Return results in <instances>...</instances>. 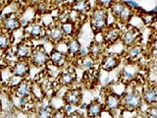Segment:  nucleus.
<instances>
[{
	"instance_id": "18",
	"label": "nucleus",
	"mask_w": 157,
	"mask_h": 118,
	"mask_svg": "<svg viewBox=\"0 0 157 118\" xmlns=\"http://www.w3.org/2000/svg\"><path fill=\"white\" fill-rule=\"evenodd\" d=\"M32 88L33 82L26 78L22 79L16 87L11 88V92L14 96H32Z\"/></svg>"
},
{
	"instance_id": "15",
	"label": "nucleus",
	"mask_w": 157,
	"mask_h": 118,
	"mask_svg": "<svg viewBox=\"0 0 157 118\" xmlns=\"http://www.w3.org/2000/svg\"><path fill=\"white\" fill-rule=\"evenodd\" d=\"M55 108L50 103V101L47 100L46 97L42 98L40 100L36 101L34 105V113L36 114V117L40 118H50L53 115V111Z\"/></svg>"
},
{
	"instance_id": "41",
	"label": "nucleus",
	"mask_w": 157,
	"mask_h": 118,
	"mask_svg": "<svg viewBox=\"0 0 157 118\" xmlns=\"http://www.w3.org/2000/svg\"><path fill=\"white\" fill-rule=\"evenodd\" d=\"M4 53H5V50H3V49L0 48V59L4 58Z\"/></svg>"
},
{
	"instance_id": "5",
	"label": "nucleus",
	"mask_w": 157,
	"mask_h": 118,
	"mask_svg": "<svg viewBox=\"0 0 157 118\" xmlns=\"http://www.w3.org/2000/svg\"><path fill=\"white\" fill-rule=\"evenodd\" d=\"M25 33L27 37L31 39H47L46 37V27L41 21H37L34 19L33 22L29 24V26L25 28Z\"/></svg>"
},
{
	"instance_id": "20",
	"label": "nucleus",
	"mask_w": 157,
	"mask_h": 118,
	"mask_svg": "<svg viewBox=\"0 0 157 118\" xmlns=\"http://www.w3.org/2000/svg\"><path fill=\"white\" fill-rule=\"evenodd\" d=\"M105 111L104 104L98 100H91L90 103H87L86 115L90 118H98L102 115V113Z\"/></svg>"
},
{
	"instance_id": "37",
	"label": "nucleus",
	"mask_w": 157,
	"mask_h": 118,
	"mask_svg": "<svg viewBox=\"0 0 157 118\" xmlns=\"http://www.w3.org/2000/svg\"><path fill=\"white\" fill-rule=\"evenodd\" d=\"M49 1H50L51 4L54 5V6H58V5H64L66 3L67 0H49Z\"/></svg>"
},
{
	"instance_id": "34",
	"label": "nucleus",
	"mask_w": 157,
	"mask_h": 118,
	"mask_svg": "<svg viewBox=\"0 0 157 118\" xmlns=\"http://www.w3.org/2000/svg\"><path fill=\"white\" fill-rule=\"evenodd\" d=\"M114 1L115 0H95V6H99L109 10L110 6Z\"/></svg>"
},
{
	"instance_id": "21",
	"label": "nucleus",
	"mask_w": 157,
	"mask_h": 118,
	"mask_svg": "<svg viewBox=\"0 0 157 118\" xmlns=\"http://www.w3.org/2000/svg\"><path fill=\"white\" fill-rule=\"evenodd\" d=\"M142 52H144V46L140 42L132 44V45L127 47L124 50L125 57L129 63H134V61L140 57Z\"/></svg>"
},
{
	"instance_id": "3",
	"label": "nucleus",
	"mask_w": 157,
	"mask_h": 118,
	"mask_svg": "<svg viewBox=\"0 0 157 118\" xmlns=\"http://www.w3.org/2000/svg\"><path fill=\"white\" fill-rule=\"evenodd\" d=\"M31 65L36 68H43L49 64V52L44 44H38L33 47L31 57L29 59Z\"/></svg>"
},
{
	"instance_id": "29",
	"label": "nucleus",
	"mask_w": 157,
	"mask_h": 118,
	"mask_svg": "<svg viewBox=\"0 0 157 118\" xmlns=\"http://www.w3.org/2000/svg\"><path fill=\"white\" fill-rule=\"evenodd\" d=\"M124 7H125V2L122 1V0H115V1L113 2V4L109 8V11L115 20H117L118 17L120 16V14L123 11Z\"/></svg>"
},
{
	"instance_id": "25",
	"label": "nucleus",
	"mask_w": 157,
	"mask_h": 118,
	"mask_svg": "<svg viewBox=\"0 0 157 118\" xmlns=\"http://www.w3.org/2000/svg\"><path fill=\"white\" fill-rule=\"evenodd\" d=\"M14 43V37L12 33L5 32L3 30L0 31V48L3 50H6L9 47H11Z\"/></svg>"
},
{
	"instance_id": "4",
	"label": "nucleus",
	"mask_w": 157,
	"mask_h": 118,
	"mask_svg": "<svg viewBox=\"0 0 157 118\" xmlns=\"http://www.w3.org/2000/svg\"><path fill=\"white\" fill-rule=\"evenodd\" d=\"M121 60H122V56L120 54H117L114 52L104 53L99 59V61H98L99 69L107 73H110L116 70L120 66Z\"/></svg>"
},
{
	"instance_id": "10",
	"label": "nucleus",
	"mask_w": 157,
	"mask_h": 118,
	"mask_svg": "<svg viewBox=\"0 0 157 118\" xmlns=\"http://www.w3.org/2000/svg\"><path fill=\"white\" fill-rule=\"evenodd\" d=\"M104 109L110 114H114L122 108L121 95L115 92H109L104 97Z\"/></svg>"
},
{
	"instance_id": "9",
	"label": "nucleus",
	"mask_w": 157,
	"mask_h": 118,
	"mask_svg": "<svg viewBox=\"0 0 157 118\" xmlns=\"http://www.w3.org/2000/svg\"><path fill=\"white\" fill-rule=\"evenodd\" d=\"M0 25H1V30L8 33H14L18 31L20 28H22L19 15L16 12H10L8 14H5Z\"/></svg>"
},
{
	"instance_id": "13",
	"label": "nucleus",
	"mask_w": 157,
	"mask_h": 118,
	"mask_svg": "<svg viewBox=\"0 0 157 118\" xmlns=\"http://www.w3.org/2000/svg\"><path fill=\"white\" fill-rule=\"evenodd\" d=\"M14 49H15V58L29 60L33 49L32 39L28 37L27 39H24V41L18 42L14 46Z\"/></svg>"
},
{
	"instance_id": "28",
	"label": "nucleus",
	"mask_w": 157,
	"mask_h": 118,
	"mask_svg": "<svg viewBox=\"0 0 157 118\" xmlns=\"http://www.w3.org/2000/svg\"><path fill=\"white\" fill-rule=\"evenodd\" d=\"M62 31L65 34L66 37H76V32H77V24L74 23L71 20L61 24Z\"/></svg>"
},
{
	"instance_id": "1",
	"label": "nucleus",
	"mask_w": 157,
	"mask_h": 118,
	"mask_svg": "<svg viewBox=\"0 0 157 118\" xmlns=\"http://www.w3.org/2000/svg\"><path fill=\"white\" fill-rule=\"evenodd\" d=\"M121 104L122 109L129 112H136L141 109L144 105V100L141 97V92H139L136 88L132 87V88L125 91L121 93Z\"/></svg>"
},
{
	"instance_id": "30",
	"label": "nucleus",
	"mask_w": 157,
	"mask_h": 118,
	"mask_svg": "<svg viewBox=\"0 0 157 118\" xmlns=\"http://www.w3.org/2000/svg\"><path fill=\"white\" fill-rule=\"evenodd\" d=\"M70 11H71V7L62 9L61 11L58 13L56 22L59 24H63V23L69 21V20H70Z\"/></svg>"
},
{
	"instance_id": "32",
	"label": "nucleus",
	"mask_w": 157,
	"mask_h": 118,
	"mask_svg": "<svg viewBox=\"0 0 157 118\" xmlns=\"http://www.w3.org/2000/svg\"><path fill=\"white\" fill-rule=\"evenodd\" d=\"M148 45H149L150 51L157 55V32L151 34L149 41H148Z\"/></svg>"
},
{
	"instance_id": "7",
	"label": "nucleus",
	"mask_w": 157,
	"mask_h": 118,
	"mask_svg": "<svg viewBox=\"0 0 157 118\" xmlns=\"http://www.w3.org/2000/svg\"><path fill=\"white\" fill-rule=\"evenodd\" d=\"M122 29L119 24H110L102 32V41L106 46H111L114 43L120 41Z\"/></svg>"
},
{
	"instance_id": "44",
	"label": "nucleus",
	"mask_w": 157,
	"mask_h": 118,
	"mask_svg": "<svg viewBox=\"0 0 157 118\" xmlns=\"http://www.w3.org/2000/svg\"><path fill=\"white\" fill-rule=\"evenodd\" d=\"M1 12H2V8H1V4H0V14H1Z\"/></svg>"
},
{
	"instance_id": "33",
	"label": "nucleus",
	"mask_w": 157,
	"mask_h": 118,
	"mask_svg": "<svg viewBox=\"0 0 157 118\" xmlns=\"http://www.w3.org/2000/svg\"><path fill=\"white\" fill-rule=\"evenodd\" d=\"M145 114L148 118H157V103L147 106Z\"/></svg>"
},
{
	"instance_id": "19",
	"label": "nucleus",
	"mask_w": 157,
	"mask_h": 118,
	"mask_svg": "<svg viewBox=\"0 0 157 118\" xmlns=\"http://www.w3.org/2000/svg\"><path fill=\"white\" fill-rule=\"evenodd\" d=\"M106 48H107V46L104 44V42L97 41V39H94V41H92L90 43V45L87 46L88 55L91 56L93 59H95V60L98 62L99 59L101 58V56L105 53Z\"/></svg>"
},
{
	"instance_id": "24",
	"label": "nucleus",
	"mask_w": 157,
	"mask_h": 118,
	"mask_svg": "<svg viewBox=\"0 0 157 118\" xmlns=\"http://www.w3.org/2000/svg\"><path fill=\"white\" fill-rule=\"evenodd\" d=\"M136 76V72L135 70H132V69H130L129 67L125 66L119 74V81H120V83L126 85V84H129L134 80Z\"/></svg>"
},
{
	"instance_id": "31",
	"label": "nucleus",
	"mask_w": 157,
	"mask_h": 118,
	"mask_svg": "<svg viewBox=\"0 0 157 118\" xmlns=\"http://www.w3.org/2000/svg\"><path fill=\"white\" fill-rule=\"evenodd\" d=\"M140 18L142 20V22H144L145 25H147V26H150V25H152V24H153L156 21L157 15L152 14L149 11H146L145 13L140 15Z\"/></svg>"
},
{
	"instance_id": "17",
	"label": "nucleus",
	"mask_w": 157,
	"mask_h": 118,
	"mask_svg": "<svg viewBox=\"0 0 157 118\" xmlns=\"http://www.w3.org/2000/svg\"><path fill=\"white\" fill-rule=\"evenodd\" d=\"M66 46V53L69 57V59H75L78 57V52L81 50L82 43L78 41V38L77 37H66V39L64 41Z\"/></svg>"
},
{
	"instance_id": "11",
	"label": "nucleus",
	"mask_w": 157,
	"mask_h": 118,
	"mask_svg": "<svg viewBox=\"0 0 157 118\" xmlns=\"http://www.w3.org/2000/svg\"><path fill=\"white\" fill-rule=\"evenodd\" d=\"M46 37L48 41L54 44H59L66 39L65 34L62 31L61 24L57 22H54L46 28Z\"/></svg>"
},
{
	"instance_id": "23",
	"label": "nucleus",
	"mask_w": 157,
	"mask_h": 118,
	"mask_svg": "<svg viewBox=\"0 0 157 118\" xmlns=\"http://www.w3.org/2000/svg\"><path fill=\"white\" fill-rule=\"evenodd\" d=\"M75 59H77L78 61V67L82 68L83 71H88L90 69L94 68L97 63L95 59H93L90 55H86L85 57H77Z\"/></svg>"
},
{
	"instance_id": "8",
	"label": "nucleus",
	"mask_w": 157,
	"mask_h": 118,
	"mask_svg": "<svg viewBox=\"0 0 157 118\" xmlns=\"http://www.w3.org/2000/svg\"><path fill=\"white\" fill-rule=\"evenodd\" d=\"M31 63L26 59H16L10 66V73L21 79L29 78L31 74Z\"/></svg>"
},
{
	"instance_id": "16",
	"label": "nucleus",
	"mask_w": 157,
	"mask_h": 118,
	"mask_svg": "<svg viewBox=\"0 0 157 118\" xmlns=\"http://www.w3.org/2000/svg\"><path fill=\"white\" fill-rule=\"evenodd\" d=\"M68 55L66 51L60 50L58 48H53L49 52V63L52 64L56 68H63L66 66V63L68 62Z\"/></svg>"
},
{
	"instance_id": "6",
	"label": "nucleus",
	"mask_w": 157,
	"mask_h": 118,
	"mask_svg": "<svg viewBox=\"0 0 157 118\" xmlns=\"http://www.w3.org/2000/svg\"><path fill=\"white\" fill-rule=\"evenodd\" d=\"M141 33L139 28L136 27H127L122 30L120 41L125 48L137 42H140Z\"/></svg>"
},
{
	"instance_id": "35",
	"label": "nucleus",
	"mask_w": 157,
	"mask_h": 118,
	"mask_svg": "<svg viewBox=\"0 0 157 118\" xmlns=\"http://www.w3.org/2000/svg\"><path fill=\"white\" fill-rule=\"evenodd\" d=\"M52 117H54V118H66V117H68V115L65 112V110H64L63 106H61V107H58V108H55V109H54Z\"/></svg>"
},
{
	"instance_id": "12",
	"label": "nucleus",
	"mask_w": 157,
	"mask_h": 118,
	"mask_svg": "<svg viewBox=\"0 0 157 118\" xmlns=\"http://www.w3.org/2000/svg\"><path fill=\"white\" fill-rule=\"evenodd\" d=\"M77 81V74L73 68H64L59 72L57 76V83L59 86L71 88Z\"/></svg>"
},
{
	"instance_id": "42",
	"label": "nucleus",
	"mask_w": 157,
	"mask_h": 118,
	"mask_svg": "<svg viewBox=\"0 0 157 118\" xmlns=\"http://www.w3.org/2000/svg\"><path fill=\"white\" fill-rule=\"evenodd\" d=\"M2 86H3V82H2V79H1V75H0V93L2 92Z\"/></svg>"
},
{
	"instance_id": "2",
	"label": "nucleus",
	"mask_w": 157,
	"mask_h": 118,
	"mask_svg": "<svg viewBox=\"0 0 157 118\" xmlns=\"http://www.w3.org/2000/svg\"><path fill=\"white\" fill-rule=\"evenodd\" d=\"M109 10L99 6L92 7L90 12V25L94 33H102L109 25Z\"/></svg>"
},
{
	"instance_id": "43",
	"label": "nucleus",
	"mask_w": 157,
	"mask_h": 118,
	"mask_svg": "<svg viewBox=\"0 0 157 118\" xmlns=\"http://www.w3.org/2000/svg\"><path fill=\"white\" fill-rule=\"evenodd\" d=\"M2 112V101H1V98H0V113Z\"/></svg>"
},
{
	"instance_id": "39",
	"label": "nucleus",
	"mask_w": 157,
	"mask_h": 118,
	"mask_svg": "<svg viewBox=\"0 0 157 118\" xmlns=\"http://www.w3.org/2000/svg\"><path fill=\"white\" fill-rule=\"evenodd\" d=\"M14 2H16L20 5H27L29 3V0H14Z\"/></svg>"
},
{
	"instance_id": "14",
	"label": "nucleus",
	"mask_w": 157,
	"mask_h": 118,
	"mask_svg": "<svg viewBox=\"0 0 157 118\" xmlns=\"http://www.w3.org/2000/svg\"><path fill=\"white\" fill-rule=\"evenodd\" d=\"M62 100L64 104H71L78 107L82 101V92L80 88H68Z\"/></svg>"
},
{
	"instance_id": "36",
	"label": "nucleus",
	"mask_w": 157,
	"mask_h": 118,
	"mask_svg": "<svg viewBox=\"0 0 157 118\" xmlns=\"http://www.w3.org/2000/svg\"><path fill=\"white\" fill-rule=\"evenodd\" d=\"M86 55H88V49H87V47L82 45L81 50H80V52H78V57H85V56H86Z\"/></svg>"
},
{
	"instance_id": "27",
	"label": "nucleus",
	"mask_w": 157,
	"mask_h": 118,
	"mask_svg": "<svg viewBox=\"0 0 157 118\" xmlns=\"http://www.w3.org/2000/svg\"><path fill=\"white\" fill-rule=\"evenodd\" d=\"M140 92H141V97H142V100H144V103H145L147 106L156 104L157 103V97L154 95V92L151 90L150 87L144 88Z\"/></svg>"
},
{
	"instance_id": "26",
	"label": "nucleus",
	"mask_w": 157,
	"mask_h": 118,
	"mask_svg": "<svg viewBox=\"0 0 157 118\" xmlns=\"http://www.w3.org/2000/svg\"><path fill=\"white\" fill-rule=\"evenodd\" d=\"M52 6L51 2L49 0H38V1L34 4V10H36V13L39 16H42V15L48 14L50 12V8Z\"/></svg>"
},
{
	"instance_id": "38",
	"label": "nucleus",
	"mask_w": 157,
	"mask_h": 118,
	"mask_svg": "<svg viewBox=\"0 0 157 118\" xmlns=\"http://www.w3.org/2000/svg\"><path fill=\"white\" fill-rule=\"evenodd\" d=\"M149 87L151 88V90L153 91L154 95H155V96H156V97H157V83L151 84V85H149Z\"/></svg>"
},
{
	"instance_id": "22",
	"label": "nucleus",
	"mask_w": 157,
	"mask_h": 118,
	"mask_svg": "<svg viewBox=\"0 0 157 118\" xmlns=\"http://www.w3.org/2000/svg\"><path fill=\"white\" fill-rule=\"evenodd\" d=\"M71 9L78 13L81 16L86 17L91 11V3L90 0H74L71 4Z\"/></svg>"
},
{
	"instance_id": "40",
	"label": "nucleus",
	"mask_w": 157,
	"mask_h": 118,
	"mask_svg": "<svg viewBox=\"0 0 157 118\" xmlns=\"http://www.w3.org/2000/svg\"><path fill=\"white\" fill-rule=\"evenodd\" d=\"M149 12H150V13H152V14H155V15H157V5H155V6L153 7V9L150 10Z\"/></svg>"
}]
</instances>
